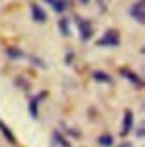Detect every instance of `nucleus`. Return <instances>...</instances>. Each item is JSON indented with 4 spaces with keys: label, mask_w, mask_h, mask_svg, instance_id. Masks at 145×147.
Returning <instances> with one entry per match:
<instances>
[{
    "label": "nucleus",
    "mask_w": 145,
    "mask_h": 147,
    "mask_svg": "<svg viewBox=\"0 0 145 147\" xmlns=\"http://www.w3.org/2000/svg\"><path fill=\"white\" fill-rule=\"evenodd\" d=\"M133 124H134V115H133L131 109H126V113H124V126H122L120 135L127 136L129 133H131V129H133Z\"/></svg>",
    "instance_id": "4"
},
{
    "label": "nucleus",
    "mask_w": 145,
    "mask_h": 147,
    "mask_svg": "<svg viewBox=\"0 0 145 147\" xmlns=\"http://www.w3.org/2000/svg\"><path fill=\"white\" fill-rule=\"evenodd\" d=\"M45 2L52 5V9L59 14L64 13V9H66V2H64V0H45Z\"/></svg>",
    "instance_id": "11"
},
{
    "label": "nucleus",
    "mask_w": 145,
    "mask_h": 147,
    "mask_svg": "<svg viewBox=\"0 0 145 147\" xmlns=\"http://www.w3.org/2000/svg\"><path fill=\"white\" fill-rule=\"evenodd\" d=\"M99 47H118L120 45V34L115 29H107L102 34V38L97 41Z\"/></svg>",
    "instance_id": "1"
},
{
    "label": "nucleus",
    "mask_w": 145,
    "mask_h": 147,
    "mask_svg": "<svg viewBox=\"0 0 145 147\" xmlns=\"http://www.w3.org/2000/svg\"><path fill=\"white\" fill-rule=\"evenodd\" d=\"M31 13H32V20L34 22H38V24H45V22H47V13L43 11L38 4L31 5Z\"/></svg>",
    "instance_id": "7"
},
{
    "label": "nucleus",
    "mask_w": 145,
    "mask_h": 147,
    "mask_svg": "<svg viewBox=\"0 0 145 147\" xmlns=\"http://www.w3.org/2000/svg\"><path fill=\"white\" fill-rule=\"evenodd\" d=\"M99 145L100 147H113V144H115V138L109 135V133H102V135H100L99 136Z\"/></svg>",
    "instance_id": "10"
},
{
    "label": "nucleus",
    "mask_w": 145,
    "mask_h": 147,
    "mask_svg": "<svg viewBox=\"0 0 145 147\" xmlns=\"http://www.w3.org/2000/svg\"><path fill=\"white\" fill-rule=\"evenodd\" d=\"M91 77H93V81L102 83V84H111V83H113V79L109 77V74L104 72V70H93V72H91Z\"/></svg>",
    "instance_id": "8"
},
{
    "label": "nucleus",
    "mask_w": 145,
    "mask_h": 147,
    "mask_svg": "<svg viewBox=\"0 0 145 147\" xmlns=\"http://www.w3.org/2000/svg\"><path fill=\"white\" fill-rule=\"evenodd\" d=\"M81 4H90V0H79Z\"/></svg>",
    "instance_id": "16"
},
{
    "label": "nucleus",
    "mask_w": 145,
    "mask_h": 147,
    "mask_svg": "<svg viewBox=\"0 0 145 147\" xmlns=\"http://www.w3.org/2000/svg\"><path fill=\"white\" fill-rule=\"evenodd\" d=\"M120 76H122V77H126L127 81H131L134 86L143 88V81H142V77L138 76V74H134L133 70H129V68H120Z\"/></svg>",
    "instance_id": "5"
},
{
    "label": "nucleus",
    "mask_w": 145,
    "mask_h": 147,
    "mask_svg": "<svg viewBox=\"0 0 145 147\" xmlns=\"http://www.w3.org/2000/svg\"><path fill=\"white\" fill-rule=\"evenodd\" d=\"M0 133L4 135V138H5V140L9 142V144H13V145L16 144V138H14V135H13V131H11L9 127H7V126H5V124H4L2 120H0Z\"/></svg>",
    "instance_id": "9"
},
{
    "label": "nucleus",
    "mask_w": 145,
    "mask_h": 147,
    "mask_svg": "<svg viewBox=\"0 0 145 147\" xmlns=\"http://www.w3.org/2000/svg\"><path fill=\"white\" fill-rule=\"evenodd\" d=\"M138 136H140V138H143V126L138 129Z\"/></svg>",
    "instance_id": "15"
},
{
    "label": "nucleus",
    "mask_w": 145,
    "mask_h": 147,
    "mask_svg": "<svg viewBox=\"0 0 145 147\" xmlns=\"http://www.w3.org/2000/svg\"><path fill=\"white\" fill-rule=\"evenodd\" d=\"M38 104H40V99L38 97H34V99H31V102H29V113H31V117L32 119H38Z\"/></svg>",
    "instance_id": "14"
},
{
    "label": "nucleus",
    "mask_w": 145,
    "mask_h": 147,
    "mask_svg": "<svg viewBox=\"0 0 145 147\" xmlns=\"http://www.w3.org/2000/svg\"><path fill=\"white\" fill-rule=\"evenodd\" d=\"M129 14H131V18L136 20L138 24H143L145 22V2L143 0H138V2H134L129 7Z\"/></svg>",
    "instance_id": "3"
},
{
    "label": "nucleus",
    "mask_w": 145,
    "mask_h": 147,
    "mask_svg": "<svg viewBox=\"0 0 145 147\" xmlns=\"http://www.w3.org/2000/svg\"><path fill=\"white\" fill-rule=\"evenodd\" d=\"M50 147H72V145L59 131H54L52 138H50Z\"/></svg>",
    "instance_id": "6"
},
{
    "label": "nucleus",
    "mask_w": 145,
    "mask_h": 147,
    "mask_svg": "<svg viewBox=\"0 0 145 147\" xmlns=\"http://www.w3.org/2000/svg\"><path fill=\"white\" fill-rule=\"evenodd\" d=\"M57 25H59V31H61V34H63V36H70V34H72L68 18H59V22H57Z\"/></svg>",
    "instance_id": "13"
},
{
    "label": "nucleus",
    "mask_w": 145,
    "mask_h": 147,
    "mask_svg": "<svg viewBox=\"0 0 145 147\" xmlns=\"http://www.w3.org/2000/svg\"><path fill=\"white\" fill-rule=\"evenodd\" d=\"M75 25L79 29V36H81V40L83 41H90L91 36H93V27H91L90 22L86 18H83V16H77L75 18Z\"/></svg>",
    "instance_id": "2"
},
{
    "label": "nucleus",
    "mask_w": 145,
    "mask_h": 147,
    "mask_svg": "<svg viewBox=\"0 0 145 147\" xmlns=\"http://www.w3.org/2000/svg\"><path fill=\"white\" fill-rule=\"evenodd\" d=\"M5 56L11 57V59H21L25 54L21 52L20 49H16V47H7V49H5Z\"/></svg>",
    "instance_id": "12"
}]
</instances>
